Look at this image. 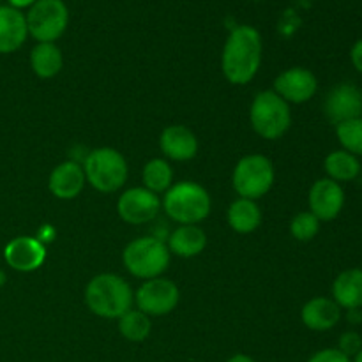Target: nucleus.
Instances as JSON below:
<instances>
[{"label": "nucleus", "mask_w": 362, "mask_h": 362, "mask_svg": "<svg viewBox=\"0 0 362 362\" xmlns=\"http://www.w3.org/2000/svg\"><path fill=\"white\" fill-rule=\"evenodd\" d=\"M152 331L151 318L140 310H129L119 318V332L127 341L140 343L148 338Z\"/></svg>", "instance_id": "nucleus-24"}, {"label": "nucleus", "mask_w": 362, "mask_h": 362, "mask_svg": "<svg viewBox=\"0 0 362 362\" xmlns=\"http://www.w3.org/2000/svg\"><path fill=\"white\" fill-rule=\"evenodd\" d=\"M159 145L166 158L173 161H189L198 152V140L186 126L166 127L159 138Z\"/></svg>", "instance_id": "nucleus-16"}, {"label": "nucleus", "mask_w": 362, "mask_h": 362, "mask_svg": "<svg viewBox=\"0 0 362 362\" xmlns=\"http://www.w3.org/2000/svg\"><path fill=\"white\" fill-rule=\"evenodd\" d=\"M35 2H37V0H9V6L14 7V9L21 11L25 9V7H32Z\"/></svg>", "instance_id": "nucleus-32"}, {"label": "nucleus", "mask_w": 362, "mask_h": 362, "mask_svg": "<svg viewBox=\"0 0 362 362\" xmlns=\"http://www.w3.org/2000/svg\"><path fill=\"white\" fill-rule=\"evenodd\" d=\"M163 207L173 221L180 225H197L211 212V197L200 184L186 180L166 191Z\"/></svg>", "instance_id": "nucleus-3"}, {"label": "nucleus", "mask_w": 362, "mask_h": 362, "mask_svg": "<svg viewBox=\"0 0 362 362\" xmlns=\"http://www.w3.org/2000/svg\"><path fill=\"white\" fill-rule=\"evenodd\" d=\"M32 71L39 78H53L64 66V57L55 42H37L30 53Z\"/></svg>", "instance_id": "nucleus-21"}, {"label": "nucleus", "mask_w": 362, "mask_h": 362, "mask_svg": "<svg viewBox=\"0 0 362 362\" xmlns=\"http://www.w3.org/2000/svg\"><path fill=\"white\" fill-rule=\"evenodd\" d=\"M334 303L343 310H361L362 308V269L343 271L332 283Z\"/></svg>", "instance_id": "nucleus-19"}, {"label": "nucleus", "mask_w": 362, "mask_h": 362, "mask_svg": "<svg viewBox=\"0 0 362 362\" xmlns=\"http://www.w3.org/2000/svg\"><path fill=\"white\" fill-rule=\"evenodd\" d=\"M324 168L327 172V179L336 180V182H350L357 179L362 172V166L357 156L350 154L346 151H334L325 158Z\"/></svg>", "instance_id": "nucleus-23"}, {"label": "nucleus", "mask_w": 362, "mask_h": 362, "mask_svg": "<svg viewBox=\"0 0 362 362\" xmlns=\"http://www.w3.org/2000/svg\"><path fill=\"white\" fill-rule=\"evenodd\" d=\"M85 172L78 163L66 161L57 166L49 175L48 187L53 197L60 200H73L81 193L85 186Z\"/></svg>", "instance_id": "nucleus-18"}, {"label": "nucleus", "mask_w": 362, "mask_h": 362, "mask_svg": "<svg viewBox=\"0 0 362 362\" xmlns=\"http://www.w3.org/2000/svg\"><path fill=\"white\" fill-rule=\"evenodd\" d=\"M46 247L37 237H16L4 250V260L18 272H32L45 264Z\"/></svg>", "instance_id": "nucleus-14"}, {"label": "nucleus", "mask_w": 362, "mask_h": 362, "mask_svg": "<svg viewBox=\"0 0 362 362\" xmlns=\"http://www.w3.org/2000/svg\"><path fill=\"white\" fill-rule=\"evenodd\" d=\"M308 362H352V359L339 352L338 349H324L315 352Z\"/></svg>", "instance_id": "nucleus-29"}, {"label": "nucleus", "mask_w": 362, "mask_h": 362, "mask_svg": "<svg viewBox=\"0 0 362 362\" xmlns=\"http://www.w3.org/2000/svg\"><path fill=\"white\" fill-rule=\"evenodd\" d=\"M226 362H257L255 359H251L250 356H244V354H237V356L230 357Z\"/></svg>", "instance_id": "nucleus-33"}, {"label": "nucleus", "mask_w": 362, "mask_h": 362, "mask_svg": "<svg viewBox=\"0 0 362 362\" xmlns=\"http://www.w3.org/2000/svg\"><path fill=\"white\" fill-rule=\"evenodd\" d=\"M262 212L255 200L239 198L228 209V225L237 233H251L260 226Z\"/></svg>", "instance_id": "nucleus-22"}, {"label": "nucleus", "mask_w": 362, "mask_h": 362, "mask_svg": "<svg viewBox=\"0 0 362 362\" xmlns=\"http://www.w3.org/2000/svg\"><path fill=\"white\" fill-rule=\"evenodd\" d=\"M173 172L172 166L165 159H152L144 168V184L145 189L152 193H166L172 187Z\"/></svg>", "instance_id": "nucleus-25"}, {"label": "nucleus", "mask_w": 362, "mask_h": 362, "mask_svg": "<svg viewBox=\"0 0 362 362\" xmlns=\"http://www.w3.org/2000/svg\"><path fill=\"white\" fill-rule=\"evenodd\" d=\"M53 237H55V230L52 228V226H42V230L39 232L37 239L41 240V243H45V240H53Z\"/></svg>", "instance_id": "nucleus-31"}, {"label": "nucleus", "mask_w": 362, "mask_h": 362, "mask_svg": "<svg viewBox=\"0 0 362 362\" xmlns=\"http://www.w3.org/2000/svg\"><path fill=\"white\" fill-rule=\"evenodd\" d=\"M233 189L240 198L257 200L262 198L274 184L272 163L262 154H251L240 159L233 170Z\"/></svg>", "instance_id": "nucleus-8"}, {"label": "nucleus", "mask_w": 362, "mask_h": 362, "mask_svg": "<svg viewBox=\"0 0 362 362\" xmlns=\"http://www.w3.org/2000/svg\"><path fill=\"white\" fill-rule=\"evenodd\" d=\"M300 318H303V324L308 329L324 332L336 327V324L341 320V308L334 303V299L315 297V299L308 300L304 304L303 311H300Z\"/></svg>", "instance_id": "nucleus-17"}, {"label": "nucleus", "mask_w": 362, "mask_h": 362, "mask_svg": "<svg viewBox=\"0 0 362 362\" xmlns=\"http://www.w3.org/2000/svg\"><path fill=\"white\" fill-rule=\"evenodd\" d=\"M325 115L334 126L362 117V90L352 83H341L325 98Z\"/></svg>", "instance_id": "nucleus-11"}, {"label": "nucleus", "mask_w": 362, "mask_h": 362, "mask_svg": "<svg viewBox=\"0 0 362 362\" xmlns=\"http://www.w3.org/2000/svg\"><path fill=\"white\" fill-rule=\"evenodd\" d=\"M336 136H338L343 151L354 156H362V117L338 124Z\"/></svg>", "instance_id": "nucleus-26"}, {"label": "nucleus", "mask_w": 362, "mask_h": 362, "mask_svg": "<svg viewBox=\"0 0 362 362\" xmlns=\"http://www.w3.org/2000/svg\"><path fill=\"white\" fill-rule=\"evenodd\" d=\"M262 64V35L251 25H239L230 32L223 46L221 67L226 80L246 85L257 76Z\"/></svg>", "instance_id": "nucleus-1"}, {"label": "nucleus", "mask_w": 362, "mask_h": 362, "mask_svg": "<svg viewBox=\"0 0 362 362\" xmlns=\"http://www.w3.org/2000/svg\"><path fill=\"white\" fill-rule=\"evenodd\" d=\"M251 126L265 140H278L292 124L288 103L274 90L258 92L250 110Z\"/></svg>", "instance_id": "nucleus-4"}, {"label": "nucleus", "mask_w": 362, "mask_h": 362, "mask_svg": "<svg viewBox=\"0 0 362 362\" xmlns=\"http://www.w3.org/2000/svg\"><path fill=\"white\" fill-rule=\"evenodd\" d=\"M6 283V274H4V271H0V286Z\"/></svg>", "instance_id": "nucleus-35"}, {"label": "nucleus", "mask_w": 362, "mask_h": 362, "mask_svg": "<svg viewBox=\"0 0 362 362\" xmlns=\"http://www.w3.org/2000/svg\"><path fill=\"white\" fill-rule=\"evenodd\" d=\"M28 34L39 42H53L66 32L69 11L64 0H37L25 16Z\"/></svg>", "instance_id": "nucleus-7"}, {"label": "nucleus", "mask_w": 362, "mask_h": 362, "mask_svg": "<svg viewBox=\"0 0 362 362\" xmlns=\"http://www.w3.org/2000/svg\"><path fill=\"white\" fill-rule=\"evenodd\" d=\"M127 271L140 279H154L166 271L170 264V250L161 239L140 237L126 246L122 253Z\"/></svg>", "instance_id": "nucleus-5"}, {"label": "nucleus", "mask_w": 362, "mask_h": 362, "mask_svg": "<svg viewBox=\"0 0 362 362\" xmlns=\"http://www.w3.org/2000/svg\"><path fill=\"white\" fill-rule=\"evenodd\" d=\"M317 76L304 67H292L279 74L274 81V92L286 103H306L317 94Z\"/></svg>", "instance_id": "nucleus-13"}, {"label": "nucleus", "mask_w": 362, "mask_h": 362, "mask_svg": "<svg viewBox=\"0 0 362 362\" xmlns=\"http://www.w3.org/2000/svg\"><path fill=\"white\" fill-rule=\"evenodd\" d=\"M310 212L320 221H332L338 218L345 205V191L341 184L331 179H320L310 189Z\"/></svg>", "instance_id": "nucleus-12"}, {"label": "nucleus", "mask_w": 362, "mask_h": 362, "mask_svg": "<svg viewBox=\"0 0 362 362\" xmlns=\"http://www.w3.org/2000/svg\"><path fill=\"white\" fill-rule=\"evenodd\" d=\"M352 362H362V349H361V352L357 354L356 357H352Z\"/></svg>", "instance_id": "nucleus-34"}, {"label": "nucleus", "mask_w": 362, "mask_h": 362, "mask_svg": "<svg viewBox=\"0 0 362 362\" xmlns=\"http://www.w3.org/2000/svg\"><path fill=\"white\" fill-rule=\"evenodd\" d=\"M350 60H352V66L362 74V39L354 42L352 49H350Z\"/></svg>", "instance_id": "nucleus-30"}, {"label": "nucleus", "mask_w": 362, "mask_h": 362, "mask_svg": "<svg viewBox=\"0 0 362 362\" xmlns=\"http://www.w3.org/2000/svg\"><path fill=\"white\" fill-rule=\"evenodd\" d=\"M138 310L147 317H163L172 313L180 300L177 285L170 279L154 278L147 279L136 292Z\"/></svg>", "instance_id": "nucleus-9"}, {"label": "nucleus", "mask_w": 362, "mask_h": 362, "mask_svg": "<svg viewBox=\"0 0 362 362\" xmlns=\"http://www.w3.org/2000/svg\"><path fill=\"white\" fill-rule=\"evenodd\" d=\"M133 290L117 274H99L88 281L85 303L88 310L101 318H117L133 306Z\"/></svg>", "instance_id": "nucleus-2"}, {"label": "nucleus", "mask_w": 362, "mask_h": 362, "mask_svg": "<svg viewBox=\"0 0 362 362\" xmlns=\"http://www.w3.org/2000/svg\"><path fill=\"white\" fill-rule=\"evenodd\" d=\"M320 232V219L311 212H299L290 223V233L299 243H310Z\"/></svg>", "instance_id": "nucleus-27"}, {"label": "nucleus", "mask_w": 362, "mask_h": 362, "mask_svg": "<svg viewBox=\"0 0 362 362\" xmlns=\"http://www.w3.org/2000/svg\"><path fill=\"white\" fill-rule=\"evenodd\" d=\"M207 246V235L197 225H180L168 239V250L182 258H193Z\"/></svg>", "instance_id": "nucleus-20"}, {"label": "nucleus", "mask_w": 362, "mask_h": 362, "mask_svg": "<svg viewBox=\"0 0 362 362\" xmlns=\"http://www.w3.org/2000/svg\"><path fill=\"white\" fill-rule=\"evenodd\" d=\"M85 179L101 193L120 189L127 179V163L119 151L110 147L95 148L87 156L83 165Z\"/></svg>", "instance_id": "nucleus-6"}, {"label": "nucleus", "mask_w": 362, "mask_h": 362, "mask_svg": "<svg viewBox=\"0 0 362 362\" xmlns=\"http://www.w3.org/2000/svg\"><path fill=\"white\" fill-rule=\"evenodd\" d=\"M161 209L158 194L145 187H131L120 194L117 202V212L120 219L129 225H145L158 216Z\"/></svg>", "instance_id": "nucleus-10"}, {"label": "nucleus", "mask_w": 362, "mask_h": 362, "mask_svg": "<svg viewBox=\"0 0 362 362\" xmlns=\"http://www.w3.org/2000/svg\"><path fill=\"white\" fill-rule=\"evenodd\" d=\"M362 349V338L361 334H357V332L354 331H349V332H343L341 338H339V343H338V350L339 352L345 354L346 357H356L357 354L361 352Z\"/></svg>", "instance_id": "nucleus-28"}, {"label": "nucleus", "mask_w": 362, "mask_h": 362, "mask_svg": "<svg viewBox=\"0 0 362 362\" xmlns=\"http://www.w3.org/2000/svg\"><path fill=\"white\" fill-rule=\"evenodd\" d=\"M28 28L25 14L11 6H0V53L7 55L23 46Z\"/></svg>", "instance_id": "nucleus-15"}]
</instances>
